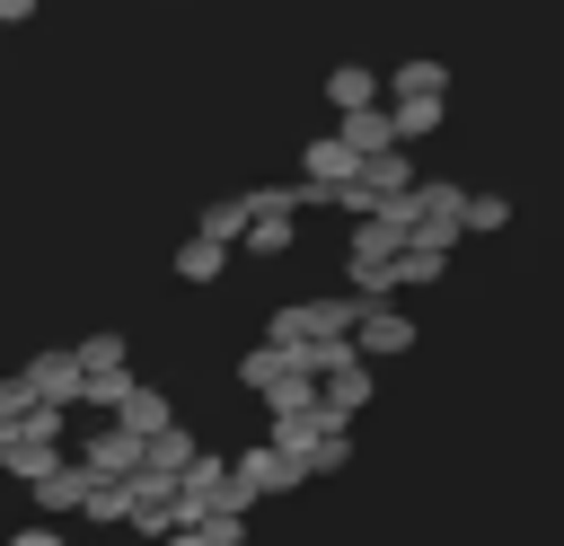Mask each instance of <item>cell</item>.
I'll return each instance as SVG.
<instances>
[{
	"instance_id": "obj_7",
	"label": "cell",
	"mask_w": 564,
	"mask_h": 546,
	"mask_svg": "<svg viewBox=\"0 0 564 546\" xmlns=\"http://www.w3.org/2000/svg\"><path fill=\"white\" fill-rule=\"evenodd\" d=\"M291 238H300V185H247V229H238V247H247V255H291Z\"/></svg>"
},
{
	"instance_id": "obj_16",
	"label": "cell",
	"mask_w": 564,
	"mask_h": 546,
	"mask_svg": "<svg viewBox=\"0 0 564 546\" xmlns=\"http://www.w3.org/2000/svg\"><path fill=\"white\" fill-rule=\"evenodd\" d=\"M26 484H35V520H70V511L88 502V467H79V458H53V467L26 476Z\"/></svg>"
},
{
	"instance_id": "obj_21",
	"label": "cell",
	"mask_w": 564,
	"mask_h": 546,
	"mask_svg": "<svg viewBox=\"0 0 564 546\" xmlns=\"http://www.w3.org/2000/svg\"><path fill=\"white\" fill-rule=\"evenodd\" d=\"M194 229H212V238H229L238 247V229H247V194H220V203H203V220Z\"/></svg>"
},
{
	"instance_id": "obj_6",
	"label": "cell",
	"mask_w": 564,
	"mask_h": 546,
	"mask_svg": "<svg viewBox=\"0 0 564 546\" xmlns=\"http://www.w3.org/2000/svg\"><path fill=\"white\" fill-rule=\"evenodd\" d=\"M397 247H405V229H397L388 211L352 220V238H344V282H352V299H388V291H397Z\"/></svg>"
},
{
	"instance_id": "obj_11",
	"label": "cell",
	"mask_w": 564,
	"mask_h": 546,
	"mask_svg": "<svg viewBox=\"0 0 564 546\" xmlns=\"http://www.w3.org/2000/svg\"><path fill=\"white\" fill-rule=\"evenodd\" d=\"M352 352H361V361H397V352H414V317L397 308V291H388V299H361V317H352Z\"/></svg>"
},
{
	"instance_id": "obj_10",
	"label": "cell",
	"mask_w": 564,
	"mask_h": 546,
	"mask_svg": "<svg viewBox=\"0 0 564 546\" xmlns=\"http://www.w3.org/2000/svg\"><path fill=\"white\" fill-rule=\"evenodd\" d=\"M70 361H79V405H115V387L132 379L123 335H79V343H70Z\"/></svg>"
},
{
	"instance_id": "obj_1",
	"label": "cell",
	"mask_w": 564,
	"mask_h": 546,
	"mask_svg": "<svg viewBox=\"0 0 564 546\" xmlns=\"http://www.w3.org/2000/svg\"><path fill=\"white\" fill-rule=\"evenodd\" d=\"M238 379H247V396H256L273 423L317 405V361H308V352H291V343H273V335H264V343L238 361Z\"/></svg>"
},
{
	"instance_id": "obj_12",
	"label": "cell",
	"mask_w": 564,
	"mask_h": 546,
	"mask_svg": "<svg viewBox=\"0 0 564 546\" xmlns=\"http://www.w3.org/2000/svg\"><path fill=\"white\" fill-rule=\"evenodd\" d=\"M106 423H115V432H132V440H159V432L176 423V405H167V387L123 379V387H115V405H106Z\"/></svg>"
},
{
	"instance_id": "obj_19",
	"label": "cell",
	"mask_w": 564,
	"mask_h": 546,
	"mask_svg": "<svg viewBox=\"0 0 564 546\" xmlns=\"http://www.w3.org/2000/svg\"><path fill=\"white\" fill-rule=\"evenodd\" d=\"M326 106H335V114H361V106H379V70H361V62H335V70H326Z\"/></svg>"
},
{
	"instance_id": "obj_23",
	"label": "cell",
	"mask_w": 564,
	"mask_h": 546,
	"mask_svg": "<svg viewBox=\"0 0 564 546\" xmlns=\"http://www.w3.org/2000/svg\"><path fill=\"white\" fill-rule=\"evenodd\" d=\"M9 546H70L62 528H44V520H26V528H9Z\"/></svg>"
},
{
	"instance_id": "obj_9",
	"label": "cell",
	"mask_w": 564,
	"mask_h": 546,
	"mask_svg": "<svg viewBox=\"0 0 564 546\" xmlns=\"http://www.w3.org/2000/svg\"><path fill=\"white\" fill-rule=\"evenodd\" d=\"M370 370H379V361H361L352 343H344V352H326V361H317V405H326L335 423H352V414L379 396V379H370Z\"/></svg>"
},
{
	"instance_id": "obj_5",
	"label": "cell",
	"mask_w": 564,
	"mask_h": 546,
	"mask_svg": "<svg viewBox=\"0 0 564 546\" xmlns=\"http://www.w3.org/2000/svg\"><path fill=\"white\" fill-rule=\"evenodd\" d=\"M264 440H273V449L300 467V484H308V476H335V467L352 458V423H335L326 405H308V414H282Z\"/></svg>"
},
{
	"instance_id": "obj_20",
	"label": "cell",
	"mask_w": 564,
	"mask_h": 546,
	"mask_svg": "<svg viewBox=\"0 0 564 546\" xmlns=\"http://www.w3.org/2000/svg\"><path fill=\"white\" fill-rule=\"evenodd\" d=\"M441 273H449V247H414V238L397 247V291H432Z\"/></svg>"
},
{
	"instance_id": "obj_3",
	"label": "cell",
	"mask_w": 564,
	"mask_h": 546,
	"mask_svg": "<svg viewBox=\"0 0 564 546\" xmlns=\"http://www.w3.org/2000/svg\"><path fill=\"white\" fill-rule=\"evenodd\" d=\"M388 220H397L414 247H458V229H467V194H458L449 176H414L405 194H388Z\"/></svg>"
},
{
	"instance_id": "obj_17",
	"label": "cell",
	"mask_w": 564,
	"mask_h": 546,
	"mask_svg": "<svg viewBox=\"0 0 564 546\" xmlns=\"http://www.w3.org/2000/svg\"><path fill=\"white\" fill-rule=\"evenodd\" d=\"M220 273H229V238H212V229H185V238H176V282H185V291H212Z\"/></svg>"
},
{
	"instance_id": "obj_2",
	"label": "cell",
	"mask_w": 564,
	"mask_h": 546,
	"mask_svg": "<svg viewBox=\"0 0 564 546\" xmlns=\"http://www.w3.org/2000/svg\"><path fill=\"white\" fill-rule=\"evenodd\" d=\"M379 106H388L397 141H423V132L449 123V70H441V62H397L388 88H379Z\"/></svg>"
},
{
	"instance_id": "obj_8",
	"label": "cell",
	"mask_w": 564,
	"mask_h": 546,
	"mask_svg": "<svg viewBox=\"0 0 564 546\" xmlns=\"http://www.w3.org/2000/svg\"><path fill=\"white\" fill-rule=\"evenodd\" d=\"M53 458H62V405H26V414L0 423V467L9 476H44Z\"/></svg>"
},
{
	"instance_id": "obj_14",
	"label": "cell",
	"mask_w": 564,
	"mask_h": 546,
	"mask_svg": "<svg viewBox=\"0 0 564 546\" xmlns=\"http://www.w3.org/2000/svg\"><path fill=\"white\" fill-rule=\"evenodd\" d=\"M79 467H88V484H123V476H141V440L115 432V423H97V432L79 440Z\"/></svg>"
},
{
	"instance_id": "obj_15",
	"label": "cell",
	"mask_w": 564,
	"mask_h": 546,
	"mask_svg": "<svg viewBox=\"0 0 564 546\" xmlns=\"http://www.w3.org/2000/svg\"><path fill=\"white\" fill-rule=\"evenodd\" d=\"M18 387H26L35 405H62V414H70V405H79V361H70V343H62V352H35V361L18 370Z\"/></svg>"
},
{
	"instance_id": "obj_13",
	"label": "cell",
	"mask_w": 564,
	"mask_h": 546,
	"mask_svg": "<svg viewBox=\"0 0 564 546\" xmlns=\"http://www.w3.org/2000/svg\"><path fill=\"white\" fill-rule=\"evenodd\" d=\"M229 476H238V493L247 502H273V493H300V467L273 449V440H256V449H238L229 458Z\"/></svg>"
},
{
	"instance_id": "obj_4",
	"label": "cell",
	"mask_w": 564,
	"mask_h": 546,
	"mask_svg": "<svg viewBox=\"0 0 564 546\" xmlns=\"http://www.w3.org/2000/svg\"><path fill=\"white\" fill-rule=\"evenodd\" d=\"M352 317H361V299L352 291H335V299H291V308H273V343H291V352H308V361H326V352H344L352 343Z\"/></svg>"
},
{
	"instance_id": "obj_22",
	"label": "cell",
	"mask_w": 564,
	"mask_h": 546,
	"mask_svg": "<svg viewBox=\"0 0 564 546\" xmlns=\"http://www.w3.org/2000/svg\"><path fill=\"white\" fill-rule=\"evenodd\" d=\"M467 229H476V238L511 229V194H467Z\"/></svg>"
},
{
	"instance_id": "obj_18",
	"label": "cell",
	"mask_w": 564,
	"mask_h": 546,
	"mask_svg": "<svg viewBox=\"0 0 564 546\" xmlns=\"http://www.w3.org/2000/svg\"><path fill=\"white\" fill-rule=\"evenodd\" d=\"M352 159H379V150H405L397 141V123H388V106H361V114H344V132H335Z\"/></svg>"
}]
</instances>
